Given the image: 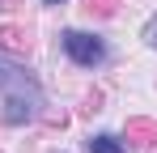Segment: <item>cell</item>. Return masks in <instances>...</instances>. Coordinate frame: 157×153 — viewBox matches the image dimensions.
<instances>
[{
    "instance_id": "cell-1",
    "label": "cell",
    "mask_w": 157,
    "mask_h": 153,
    "mask_svg": "<svg viewBox=\"0 0 157 153\" xmlns=\"http://www.w3.org/2000/svg\"><path fill=\"white\" fill-rule=\"evenodd\" d=\"M0 94H4V119L9 124H26L34 119L38 111H43V89H38V81L30 76V68L21 64H13L4 51H0Z\"/></svg>"
},
{
    "instance_id": "cell-2",
    "label": "cell",
    "mask_w": 157,
    "mask_h": 153,
    "mask_svg": "<svg viewBox=\"0 0 157 153\" xmlns=\"http://www.w3.org/2000/svg\"><path fill=\"white\" fill-rule=\"evenodd\" d=\"M64 51H68L77 64H85V68H94V64L106 60L102 38H94V34H85V30H68V34H64Z\"/></svg>"
},
{
    "instance_id": "cell-3",
    "label": "cell",
    "mask_w": 157,
    "mask_h": 153,
    "mask_svg": "<svg viewBox=\"0 0 157 153\" xmlns=\"http://www.w3.org/2000/svg\"><path fill=\"white\" fill-rule=\"evenodd\" d=\"M89 153H123V145H119L115 136H94V140H89Z\"/></svg>"
},
{
    "instance_id": "cell-4",
    "label": "cell",
    "mask_w": 157,
    "mask_h": 153,
    "mask_svg": "<svg viewBox=\"0 0 157 153\" xmlns=\"http://www.w3.org/2000/svg\"><path fill=\"white\" fill-rule=\"evenodd\" d=\"M149 38H153V47H157V26H153V30H149Z\"/></svg>"
},
{
    "instance_id": "cell-5",
    "label": "cell",
    "mask_w": 157,
    "mask_h": 153,
    "mask_svg": "<svg viewBox=\"0 0 157 153\" xmlns=\"http://www.w3.org/2000/svg\"><path fill=\"white\" fill-rule=\"evenodd\" d=\"M47 4H59V0H47Z\"/></svg>"
}]
</instances>
